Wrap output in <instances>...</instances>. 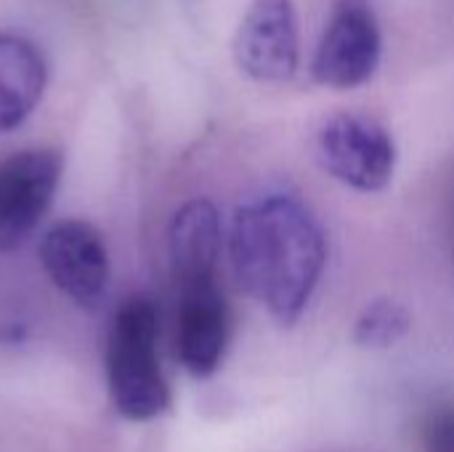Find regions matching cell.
I'll list each match as a JSON object with an SVG mask.
<instances>
[{"instance_id":"1","label":"cell","mask_w":454,"mask_h":452,"mask_svg":"<svg viewBox=\"0 0 454 452\" xmlns=\"http://www.w3.org/2000/svg\"><path fill=\"white\" fill-rule=\"evenodd\" d=\"M229 258L239 288L279 325H295L319 285L327 248L301 200L266 194L234 210Z\"/></svg>"},{"instance_id":"2","label":"cell","mask_w":454,"mask_h":452,"mask_svg":"<svg viewBox=\"0 0 454 452\" xmlns=\"http://www.w3.org/2000/svg\"><path fill=\"white\" fill-rule=\"evenodd\" d=\"M106 381L114 408L128 421H152L170 408L157 357V309L146 296H130L112 320Z\"/></svg>"},{"instance_id":"3","label":"cell","mask_w":454,"mask_h":452,"mask_svg":"<svg viewBox=\"0 0 454 452\" xmlns=\"http://www.w3.org/2000/svg\"><path fill=\"white\" fill-rule=\"evenodd\" d=\"M322 168L356 192H380L396 170V144L391 133L362 115L330 117L317 136Z\"/></svg>"},{"instance_id":"4","label":"cell","mask_w":454,"mask_h":452,"mask_svg":"<svg viewBox=\"0 0 454 452\" xmlns=\"http://www.w3.org/2000/svg\"><path fill=\"white\" fill-rule=\"evenodd\" d=\"M380 24L370 0H335L314 53L311 75L319 85L348 91L364 85L380 64Z\"/></svg>"},{"instance_id":"5","label":"cell","mask_w":454,"mask_h":452,"mask_svg":"<svg viewBox=\"0 0 454 452\" xmlns=\"http://www.w3.org/2000/svg\"><path fill=\"white\" fill-rule=\"evenodd\" d=\"M56 149H24L0 163V253L19 248L40 224L61 181Z\"/></svg>"},{"instance_id":"6","label":"cell","mask_w":454,"mask_h":452,"mask_svg":"<svg viewBox=\"0 0 454 452\" xmlns=\"http://www.w3.org/2000/svg\"><path fill=\"white\" fill-rule=\"evenodd\" d=\"M40 264L51 282L74 304L93 309L109 288V253L101 232L88 221H61L40 242Z\"/></svg>"},{"instance_id":"7","label":"cell","mask_w":454,"mask_h":452,"mask_svg":"<svg viewBox=\"0 0 454 452\" xmlns=\"http://www.w3.org/2000/svg\"><path fill=\"white\" fill-rule=\"evenodd\" d=\"M234 59L258 83L290 80L301 61L293 0H253L234 37Z\"/></svg>"},{"instance_id":"8","label":"cell","mask_w":454,"mask_h":452,"mask_svg":"<svg viewBox=\"0 0 454 452\" xmlns=\"http://www.w3.org/2000/svg\"><path fill=\"white\" fill-rule=\"evenodd\" d=\"M229 344V306L218 280H197L178 285V325L176 346L181 365L207 378L221 368Z\"/></svg>"},{"instance_id":"9","label":"cell","mask_w":454,"mask_h":452,"mask_svg":"<svg viewBox=\"0 0 454 452\" xmlns=\"http://www.w3.org/2000/svg\"><path fill=\"white\" fill-rule=\"evenodd\" d=\"M221 237V216L207 200H192L173 216L168 250L176 285L218 280Z\"/></svg>"},{"instance_id":"10","label":"cell","mask_w":454,"mask_h":452,"mask_svg":"<svg viewBox=\"0 0 454 452\" xmlns=\"http://www.w3.org/2000/svg\"><path fill=\"white\" fill-rule=\"evenodd\" d=\"M45 83L43 51L19 32H0V136L16 131L35 112Z\"/></svg>"},{"instance_id":"11","label":"cell","mask_w":454,"mask_h":452,"mask_svg":"<svg viewBox=\"0 0 454 452\" xmlns=\"http://www.w3.org/2000/svg\"><path fill=\"white\" fill-rule=\"evenodd\" d=\"M412 328L410 312L394 301V298H378L364 306V312L356 320L354 341L367 349H386L402 341Z\"/></svg>"},{"instance_id":"12","label":"cell","mask_w":454,"mask_h":452,"mask_svg":"<svg viewBox=\"0 0 454 452\" xmlns=\"http://www.w3.org/2000/svg\"><path fill=\"white\" fill-rule=\"evenodd\" d=\"M423 452H454V405L434 408L420 424Z\"/></svg>"}]
</instances>
